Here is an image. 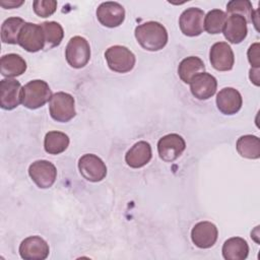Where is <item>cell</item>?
Segmentation results:
<instances>
[{"instance_id": "cell-25", "label": "cell", "mask_w": 260, "mask_h": 260, "mask_svg": "<svg viewBox=\"0 0 260 260\" xmlns=\"http://www.w3.org/2000/svg\"><path fill=\"white\" fill-rule=\"evenodd\" d=\"M69 137L60 131H50L44 139V148L50 154H59L65 151L69 145Z\"/></svg>"}, {"instance_id": "cell-18", "label": "cell", "mask_w": 260, "mask_h": 260, "mask_svg": "<svg viewBox=\"0 0 260 260\" xmlns=\"http://www.w3.org/2000/svg\"><path fill=\"white\" fill-rule=\"evenodd\" d=\"M246 19L238 14L229 15L226 17L222 32L224 38L232 44L242 43L248 34Z\"/></svg>"}, {"instance_id": "cell-13", "label": "cell", "mask_w": 260, "mask_h": 260, "mask_svg": "<svg viewBox=\"0 0 260 260\" xmlns=\"http://www.w3.org/2000/svg\"><path fill=\"white\" fill-rule=\"evenodd\" d=\"M209 60L215 70L229 71L234 67L235 55L228 43L217 42L210 48Z\"/></svg>"}, {"instance_id": "cell-23", "label": "cell", "mask_w": 260, "mask_h": 260, "mask_svg": "<svg viewBox=\"0 0 260 260\" xmlns=\"http://www.w3.org/2000/svg\"><path fill=\"white\" fill-rule=\"evenodd\" d=\"M25 21L20 17H8L1 25V40L5 44H18V37Z\"/></svg>"}, {"instance_id": "cell-14", "label": "cell", "mask_w": 260, "mask_h": 260, "mask_svg": "<svg viewBox=\"0 0 260 260\" xmlns=\"http://www.w3.org/2000/svg\"><path fill=\"white\" fill-rule=\"evenodd\" d=\"M49 252L48 243L39 236L27 237L19 245V254L24 260H44Z\"/></svg>"}, {"instance_id": "cell-17", "label": "cell", "mask_w": 260, "mask_h": 260, "mask_svg": "<svg viewBox=\"0 0 260 260\" xmlns=\"http://www.w3.org/2000/svg\"><path fill=\"white\" fill-rule=\"evenodd\" d=\"M216 78L207 72L196 75L190 82L191 93L200 101L210 99L216 92Z\"/></svg>"}, {"instance_id": "cell-22", "label": "cell", "mask_w": 260, "mask_h": 260, "mask_svg": "<svg viewBox=\"0 0 260 260\" xmlns=\"http://www.w3.org/2000/svg\"><path fill=\"white\" fill-rule=\"evenodd\" d=\"M204 70L205 65L203 61L199 57L190 56L180 62L178 67V74L183 82L190 83L196 75L204 72Z\"/></svg>"}, {"instance_id": "cell-21", "label": "cell", "mask_w": 260, "mask_h": 260, "mask_svg": "<svg viewBox=\"0 0 260 260\" xmlns=\"http://www.w3.org/2000/svg\"><path fill=\"white\" fill-rule=\"evenodd\" d=\"M221 252L225 260H245L249 254V246L243 238L233 237L224 242Z\"/></svg>"}, {"instance_id": "cell-15", "label": "cell", "mask_w": 260, "mask_h": 260, "mask_svg": "<svg viewBox=\"0 0 260 260\" xmlns=\"http://www.w3.org/2000/svg\"><path fill=\"white\" fill-rule=\"evenodd\" d=\"M218 237V231L214 223L210 221H199L191 231V239L193 244L201 249L212 247Z\"/></svg>"}, {"instance_id": "cell-11", "label": "cell", "mask_w": 260, "mask_h": 260, "mask_svg": "<svg viewBox=\"0 0 260 260\" xmlns=\"http://www.w3.org/2000/svg\"><path fill=\"white\" fill-rule=\"evenodd\" d=\"M96 18L104 26L117 27L125 19V9L118 2H103L96 8Z\"/></svg>"}, {"instance_id": "cell-27", "label": "cell", "mask_w": 260, "mask_h": 260, "mask_svg": "<svg viewBox=\"0 0 260 260\" xmlns=\"http://www.w3.org/2000/svg\"><path fill=\"white\" fill-rule=\"evenodd\" d=\"M226 13L220 9H212L204 16V29L210 35H216L222 31Z\"/></svg>"}, {"instance_id": "cell-3", "label": "cell", "mask_w": 260, "mask_h": 260, "mask_svg": "<svg viewBox=\"0 0 260 260\" xmlns=\"http://www.w3.org/2000/svg\"><path fill=\"white\" fill-rule=\"evenodd\" d=\"M49 111L52 119L57 122L66 123L75 117L74 98L67 92H55L49 102Z\"/></svg>"}, {"instance_id": "cell-9", "label": "cell", "mask_w": 260, "mask_h": 260, "mask_svg": "<svg viewBox=\"0 0 260 260\" xmlns=\"http://www.w3.org/2000/svg\"><path fill=\"white\" fill-rule=\"evenodd\" d=\"M204 16L202 9L190 7L185 9L179 18L181 31L187 37H197L204 30Z\"/></svg>"}, {"instance_id": "cell-16", "label": "cell", "mask_w": 260, "mask_h": 260, "mask_svg": "<svg viewBox=\"0 0 260 260\" xmlns=\"http://www.w3.org/2000/svg\"><path fill=\"white\" fill-rule=\"evenodd\" d=\"M243 105L240 91L234 87H224L216 94V107L224 115H235Z\"/></svg>"}, {"instance_id": "cell-26", "label": "cell", "mask_w": 260, "mask_h": 260, "mask_svg": "<svg viewBox=\"0 0 260 260\" xmlns=\"http://www.w3.org/2000/svg\"><path fill=\"white\" fill-rule=\"evenodd\" d=\"M45 36L46 47L55 48L59 46L64 38V30L57 21H45L41 23Z\"/></svg>"}, {"instance_id": "cell-28", "label": "cell", "mask_w": 260, "mask_h": 260, "mask_svg": "<svg viewBox=\"0 0 260 260\" xmlns=\"http://www.w3.org/2000/svg\"><path fill=\"white\" fill-rule=\"evenodd\" d=\"M226 13L228 15H241L246 19L247 23H250L253 21L255 11L249 0H232L226 4Z\"/></svg>"}, {"instance_id": "cell-19", "label": "cell", "mask_w": 260, "mask_h": 260, "mask_svg": "<svg viewBox=\"0 0 260 260\" xmlns=\"http://www.w3.org/2000/svg\"><path fill=\"white\" fill-rule=\"evenodd\" d=\"M152 157L151 146L146 141L136 142L125 154L126 164L133 169H139L149 162Z\"/></svg>"}, {"instance_id": "cell-29", "label": "cell", "mask_w": 260, "mask_h": 260, "mask_svg": "<svg viewBox=\"0 0 260 260\" xmlns=\"http://www.w3.org/2000/svg\"><path fill=\"white\" fill-rule=\"evenodd\" d=\"M35 13L40 17H48L57 9V1L55 0H35L32 2Z\"/></svg>"}, {"instance_id": "cell-10", "label": "cell", "mask_w": 260, "mask_h": 260, "mask_svg": "<svg viewBox=\"0 0 260 260\" xmlns=\"http://www.w3.org/2000/svg\"><path fill=\"white\" fill-rule=\"evenodd\" d=\"M186 142L184 138L177 134L171 133L162 136L157 142V151L159 157L167 162L176 160L185 150Z\"/></svg>"}, {"instance_id": "cell-2", "label": "cell", "mask_w": 260, "mask_h": 260, "mask_svg": "<svg viewBox=\"0 0 260 260\" xmlns=\"http://www.w3.org/2000/svg\"><path fill=\"white\" fill-rule=\"evenodd\" d=\"M49 84L42 79H34L22 86L21 104L30 110L43 107L52 98Z\"/></svg>"}, {"instance_id": "cell-20", "label": "cell", "mask_w": 260, "mask_h": 260, "mask_svg": "<svg viewBox=\"0 0 260 260\" xmlns=\"http://www.w3.org/2000/svg\"><path fill=\"white\" fill-rule=\"evenodd\" d=\"M26 70L25 60L18 54L10 53L1 57L0 71L4 77L13 78L21 75Z\"/></svg>"}, {"instance_id": "cell-8", "label": "cell", "mask_w": 260, "mask_h": 260, "mask_svg": "<svg viewBox=\"0 0 260 260\" xmlns=\"http://www.w3.org/2000/svg\"><path fill=\"white\" fill-rule=\"evenodd\" d=\"M18 45L30 53H36L44 49L46 43L41 24L25 22L18 37Z\"/></svg>"}, {"instance_id": "cell-32", "label": "cell", "mask_w": 260, "mask_h": 260, "mask_svg": "<svg viewBox=\"0 0 260 260\" xmlns=\"http://www.w3.org/2000/svg\"><path fill=\"white\" fill-rule=\"evenodd\" d=\"M250 79L255 85L259 86V68L250 69Z\"/></svg>"}, {"instance_id": "cell-6", "label": "cell", "mask_w": 260, "mask_h": 260, "mask_svg": "<svg viewBox=\"0 0 260 260\" xmlns=\"http://www.w3.org/2000/svg\"><path fill=\"white\" fill-rule=\"evenodd\" d=\"M28 175L35 184L41 189H47L53 186L57 179V169L49 160L39 159L30 164Z\"/></svg>"}, {"instance_id": "cell-31", "label": "cell", "mask_w": 260, "mask_h": 260, "mask_svg": "<svg viewBox=\"0 0 260 260\" xmlns=\"http://www.w3.org/2000/svg\"><path fill=\"white\" fill-rule=\"evenodd\" d=\"M22 4H23V1H22V0H20V1H13V0H11V1H1V2H0V5H1L2 7H4V8H9V9L19 7V6L22 5Z\"/></svg>"}, {"instance_id": "cell-24", "label": "cell", "mask_w": 260, "mask_h": 260, "mask_svg": "<svg viewBox=\"0 0 260 260\" xmlns=\"http://www.w3.org/2000/svg\"><path fill=\"white\" fill-rule=\"evenodd\" d=\"M237 151L243 157L257 159L260 157V140L255 135H243L237 140Z\"/></svg>"}, {"instance_id": "cell-30", "label": "cell", "mask_w": 260, "mask_h": 260, "mask_svg": "<svg viewBox=\"0 0 260 260\" xmlns=\"http://www.w3.org/2000/svg\"><path fill=\"white\" fill-rule=\"evenodd\" d=\"M259 43H254L248 49L247 56L248 60L252 66V68H259L260 67V54H259Z\"/></svg>"}, {"instance_id": "cell-7", "label": "cell", "mask_w": 260, "mask_h": 260, "mask_svg": "<svg viewBox=\"0 0 260 260\" xmlns=\"http://www.w3.org/2000/svg\"><path fill=\"white\" fill-rule=\"evenodd\" d=\"M81 176L89 182H100L107 176V166L101 157L92 153L83 154L78 160Z\"/></svg>"}, {"instance_id": "cell-5", "label": "cell", "mask_w": 260, "mask_h": 260, "mask_svg": "<svg viewBox=\"0 0 260 260\" xmlns=\"http://www.w3.org/2000/svg\"><path fill=\"white\" fill-rule=\"evenodd\" d=\"M67 63L76 69L84 67L90 59V47L86 39L80 36L71 38L65 49Z\"/></svg>"}, {"instance_id": "cell-1", "label": "cell", "mask_w": 260, "mask_h": 260, "mask_svg": "<svg viewBox=\"0 0 260 260\" xmlns=\"http://www.w3.org/2000/svg\"><path fill=\"white\" fill-rule=\"evenodd\" d=\"M134 34L138 44L151 52L165 48L169 39L167 28L157 21H146L137 25Z\"/></svg>"}, {"instance_id": "cell-4", "label": "cell", "mask_w": 260, "mask_h": 260, "mask_svg": "<svg viewBox=\"0 0 260 260\" xmlns=\"http://www.w3.org/2000/svg\"><path fill=\"white\" fill-rule=\"evenodd\" d=\"M107 64L112 71L118 73H127L131 71L136 62L135 55L124 46L115 45L105 52Z\"/></svg>"}, {"instance_id": "cell-12", "label": "cell", "mask_w": 260, "mask_h": 260, "mask_svg": "<svg viewBox=\"0 0 260 260\" xmlns=\"http://www.w3.org/2000/svg\"><path fill=\"white\" fill-rule=\"evenodd\" d=\"M22 87L19 81L5 78L0 81V106L4 110H13L21 103Z\"/></svg>"}]
</instances>
